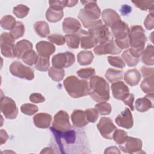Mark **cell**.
<instances>
[{"label":"cell","mask_w":154,"mask_h":154,"mask_svg":"<svg viewBox=\"0 0 154 154\" xmlns=\"http://www.w3.org/2000/svg\"><path fill=\"white\" fill-rule=\"evenodd\" d=\"M81 2L84 5V8L80 10L78 18L85 28H90L100 21L97 20L101 14L100 10L96 1H81Z\"/></svg>","instance_id":"6da1fadb"},{"label":"cell","mask_w":154,"mask_h":154,"mask_svg":"<svg viewBox=\"0 0 154 154\" xmlns=\"http://www.w3.org/2000/svg\"><path fill=\"white\" fill-rule=\"evenodd\" d=\"M89 95L96 102L107 101L109 99V87L106 80L99 76H93L90 79Z\"/></svg>","instance_id":"7a4b0ae2"},{"label":"cell","mask_w":154,"mask_h":154,"mask_svg":"<svg viewBox=\"0 0 154 154\" xmlns=\"http://www.w3.org/2000/svg\"><path fill=\"white\" fill-rule=\"evenodd\" d=\"M67 93L73 98H79L89 94L90 88L85 80L79 79L74 75L66 78L63 82Z\"/></svg>","instance_id":"3957f363"},{"label":"cell","mask_w":154,"mask_h":154,"mask_svg":"<svg viewBox=\"0 0 154 154\" xmlns=\"http://www.w3.org/2000/svg\"><path fill=\"white\" fill-rule=\"evenodd\" d=\"M112 36L115 38V43L121 49L129 48V28L126 23L120 20L114 23L111 27Z\"/></svg>","instance_id":"277c9868"},{"label":"cell","mask_w":154,"mask_h":154,"mask_svg":"<svg viewBox=\"0 0 154 154\" xmlns=\"http://www.w3.org/2000/svg\"><path fill=\"white\" fill-rule=\"evenodd\" d=\"M146 42L147 37L143 27L140 25L132 26L129 34V43L131 48L144 49Z\"/></svg>","instance_id":"5b68a950"},{"label":"cell","mask_w":154,"mask_h":154,"mask_svg":"<svg viewBox=\"0 0 154 154\" xmlns=\"http://www.w3.org/2000/svg\"><path fill=\"white\" fill-rule=\"evenodd\" d=\"M1 52L3 56L13 58L16 57V45L14 39L10 33L2 32L0 36Z\"/></svg>","instance_id":"8992f818"},{"label":"cell","mask_w":154,"mask_h":154,"mask_svg":"<svg viewBox=\"0 0 154 154\" xmlns=\"http://www.w3.org/2000/svg\"><path fill=\"white\" fill-rule=\"evenodd\" d=\"M88 32L96 39L98 43L103 44L113 40V36L109 31L108 27L100 21L88 28Z\"/></svg>","instance_id":"52a82bcc"},{"label":"cell","mask_w":154,"mask_h":154,"mask_svg":"<svg viewBox=\"0 0 154 154\" xmlns=\"http://www.w3.org/2000/svg\"><path fill=\"white\" fill-rule=\"evenodd\" d=\"M9 70L13 75L21 79L30 81L34 78V70L31 67L23 65L20 61H13L10 64Z\"/></svg>","instance_id":"ba28073f"},{"label":"cell","mask_w":154,"mask_h":154,"mask_svg":"<svg viewBox=\"0 0 154 154\" xmlns=\"http://www.w3.org/2000/svg\"><path fill=\"white\" fill-rule=\"evenodd\" d=\"M0 108L5 117L8 119H14L18 114V109L15 102L10 97H1Z\"/></svg>","instance_id":"9c48e42d"},{"label":"cell","mask_w":154,"mask_h":154,"mask_svg":"<svg viewBox=\"0 0 154 154\" xmlns=\"http://www.w3.org/2000/svg\"><path fill=\"white\" fill-rule=\"evenodd\" d=\"M75 61V57L73 54L70 52L64 53H58L53 56L52 59V66L57 69L68 68L70 67Z\"/></svg>","instance_id":"30bf717a"},{"label":"cell","mask_w":154,"mask_h":154,"mask_svg":"<svg viewBox=\"0 0 154 154\" xmlns=\"http://www.w3.org/2000/svg\"><path fill=\"white\" fill-rule=\"evenodd\" d=\"M51 128L58 132H64L71 129L69 116L65 111L60 110L56 113Z\"/></svg>","instance_id":"8fae6325"},{"label":"cell","mask_w":154,"mask_h":154,"mask_svg":"<svg viewBox=\"0 0 154 154\" xmlns=\"http://www.w3.org/2000/svg\"><path fill=\"white\" fill-rule=\"evenodd\" d=\"M97 128L100 135L105 139L111 140L116 127L109 117H102L97 124Z\"/></svg>","instance_id":"7c38bea8"},{"label":"cell","mask_w":154,"mask_h":154,"mask_svg":"<svg viewBox=\"0 0 154 154\" xmlns=\"http://www.w3.org/2000/svg\"><path fill=\"white\" fill-rule=\"evenodd\" d=\"M142 141L137 138L128 137L126 141L122 144H119L120 149L124 153H144L142 151Z\"/></svg>","instance_id":"4fadbf2b"},{"label":"cell","mask_w":154,"mask_h":154,"mask_svg":"<svg viewBox=\"0 0 154 154\" xmlns=\"http://www.w3.org/2000/svg\"><path fill=\"white\" fill-rule=\"evenodd\" d=\"M94 52L98 55L105 54H119L122 52L115 42L112 40L103 44H99L96 46L93 49Z\"/></svg>","instance_id":"5bb4252c"},{"label":"cell","mask_w":154,"mask_h":154,"mask_svg":"<svg viewBox=\"0 0 154 154\" xmlns=\"http://www.w3.org/2000/svg\"><path fill=\"white\" fill-rule=\"evenodd\" d=\"M116 124L122 128L130 129L134 125V120L132 114L130 109L126 108L123 111L117 116L115 119Z\"/></svg>","instance_id":"9a60e30c"},{"label":"cell","mask_w":154,"mask_h":154,"mask_svg":"<svg viewBox=\"0 0 154 154\" xmlns=\"http://www.w3.org/2000/svg\"><path fill=\"white\" fill-rule=\"evenodd\" d=\"M111 90L113 97L117 100H123L129 93L128 87L121 81L113 82Z\"/></svg>","instance_id":"2e32d148"},{"label":"cell","mask_w":154,"mask_h":154,"mask_svg":"<svg viewBox=\"0 0 154 154\" xmlns=\"http://www.w3.org/2000/svg\"><path fill=\"white\" fill-rule=\"evenodd\" d=\"M154 94H147L144 97L138 98L136 100L135 106L136 109L139 112H146L153 108Z\"/></svg>","instance_id":"e0dca14e"},{"label":"cell","mask_w":154,"mask_h":154,"mask_svg":"<svg viewBox=\"0 0 154 154\" xmlns=\"http://www.w3.org/2000/svg\"><path fill=\"white\" fill-rule=\"evenodd\" d=\"M63 30L67 34L78 33L81 29V25L78 20L73 17H66L63 22Z\"/></svg>","instance_id":"ac0fdd59"},{"label":"cell","mask_w":154,"mask_h":154,"mask_svg":"<svg viewBox=\"0 0 154 154\" xmlns=\"http://www.w3.org/2000/svg\"><path fill=\"white\" fill-rule=\"evenodd\" d=\"M77 34L80 38L81 46L83 49H91L98 44L96 39L88 31L81 29Z\"/></svg>","instance_id":"d6986e66"},{"label":"cell","mask_w":154,"mask_h":154,"mask_svg":"<svg viewBox=\"0 0 154 154\" xmlns=\"http://www.w3.org/2000/svg\"><path fill=\"white\" fill-rule=\"evenodd\" d=\"M71 120L74 126L76 128H82L88 123L85 111L81 109H75L71 114Z\"/></svg>","instance_id":"ffe728a7"},{"label":"cell","mask_w":154,"mask_h":154,"mask_svg":"<svg viewBox=\"0 0 154 154\" xmlns=\"http://www.w3.org/2000/svg\"><path fill=\"white\" fill-rule=\"evenodd\" d=\"M38 55L49 57L55 51V46L46 41H40L36 44L35 46Z\"/></svg>","instance_id":"44dd1931"},{"label":"cell","mask_w":154,"mask_h":154,"mask_svg":"<svg viewBox=\"0 0 154 154\" xmlns=\"http://www.w3.org/2000/svg\"><path fill=\"white\" fill-rule=\"evenodd\" d=\"M102 18L105 25L111 27L114 23L121 20L120 16L114 10L108 8L104 10L102 13Z\"/></svg>","instance_id":"7402d4cb"},{"label":"cell","mask_w":154,"mask_h":154,"mask_svg":"<svg viewBox=\"0 0 154 154\" xmlns=\"http://www.w3.org/2000/svg\"><path fill=\"white\" fill-rule=\"evenodd\" d=\"M52 116L48 113L40 112L34 116L33 122L35 126L38 128H48L52 122Z\"/></svg>","instance_id":"603a6c76"},{"label":"cell","mask_w":154,"mask_h":154,"mask_svg":"<svg viewBox=\"0 0 154 154\" xmlns=\"http://www.w3.org/2000/svg\"><path fill=\"white\" fill-rule=\"evenodd\" d=\"M141 74L136 69L128 70L124 75V80L126 83L131 87L138 84L141 79Z\"/></svg>","instance_id":"cb8c5ba5"},{"label":"cell","mask_w":154,"mask_h":154,"mask_svg":"<svg viewBox=\"0 0 154 154\" xmlns=\"http://www.w3.org/2000/svg\"><path fill=\"white\" fill-rule=\"evenodd\" d=\"M32 49V45L31 42L27 40H21L16 44V57L22 58V56L27 51Z\"/></svg>","instance_id":"d4e9b609"},{"label":"cell","mask_w":154,"mask_h":154,"mask_svg":"<svg viewBox=\"0 0 154 154\" xmlns=\"http://www.w3.org/2000/svg\"><path fill=\"white\" fill-rule=\"evenodd\" d=\"M64 13L63 10H58L49 7L46 12V19L52 23H55L60 21L63 17Z\"/></svg>","instance_id":"484cf974"},{"label":"cell","mask_w":154,"mask_h":154,"mask_svg":"<svg viewBox=\"0 0 154 154\" xmlns=\"http://www.w3.org/2000/svg\"><path fill=\"white\" fill-rule=\"evenodd\" d=\"M34 28L36 33L41 37H47L50 33L48 23L45 21H37L34 25Z\"/></svg>","instance_id":"4316f807"},{"label":"cell","mask_w":154,"mask_h":154,"mask_svg":"<svg viewBox=\"0 0 154 154\" xmlns=\"http://www.w3.org/2000/svg\"><path fill=\"white\" fill-rule=\"evenodd\" d=\"M94 58V55L91 51H82L77 55L78 62L80 65L87 66L90 64Z\"/></svg>","instance_id":"83f0119b"},{"label":"cell","mask_w":154,"mask_h":154,"mask_svg":"<svg viewBox=\"0 0 154 154\" xmlns=\"http://www.w3.org/2000/svg\"><path fill=\"white\" fill-rule=\"evenodd\" d=\"M142 61L143 63L147 66H153L154 64V49L152 45H149L144 49L142 54Z\"/></svg>","instance_id":"f1b7e54d"},{"label":"cell","mask_w":154,"mask_h":154,"mask_svg":"<svg viewBox=\"0 0 154 154\" xmlns=\"http://www.w3.org/2000/svg\"><path fill=\"white\" fill-rule=\"evenodd\" d=\"M105 76L109 82L113 83L120 81L123 79V72L122 70L109 68L106 70Z\"/></svg>","instance_id":"f546056e"},{"label":"cell","mask_w":154,"mask_h":154,"mask_svg":"<svg viewBox=\"0 0 154 154\" xmlns=\"http://www.w3.org/2000/svg\"><path fill=\"white\" fill-rule=\"evenodd\" d=\"M135 7L143 11H148L150 13H153L154 1H132Z\"/></svg>","instance_id":"4dcf8cb0"},{"label":"cell","mask_w":154,"mask_h":154,"mask_svg":"<svg viewBox=\"0 0 154 154\" xmlns=\"http://www.w3.org/2000/svg\"><path fill=\"white\" fill-rule=\"evenodd\" d=\"M15 18L11 15L4 16L1 19V27L6 30H11L16 25Z\"/></svg>","instance_id":"1f68e13d"},{"label":"cell","mask_w":154,"mask_h":154,"mask_svg":"<svg viewBox=\"0 0 154 154\" xmlns=\"http://www.w3.org/2000/svg\"><path fill=\"white\" fill-rule=\"evenodd\" d=\"M153 77L154 76L144 78L140 85V87L144 93L147 94L153 93Z\"/></svg>","instance_id":"d6a6232c"},{"label":"cell","mask_w":154,"mask_h":154,"mask_svg":"<svg viewBox=\"0 0 154 154\" xmlns=\"http://www.w3.org/2000/svg\"><path fill=\"white\" fill-rule=\"evenodd\" d=\"M48 75L53 81L59 82L63 79L65 75V72L63 69H60L52 66L49 69Z\"/></svg>","instance_id":"836d02e7"},{"label":"cell","mask_w":154,"mask_h":154,"mask_svg":"<svg viewBox=\"0 0 154 154\" xmlns=\"http://www.w3.org/2000/svg\"><path fill=\"white\" fill-rule=\"evenodd\" d=\"M49 58L38 55L37 60L35 64V68L39 71L46 72L49 69Z\"/></svg>","instance_id":"e575fe53"},{"label":"cell","mask_w":154,"mask_h":154,"mask_svg":"<svg viewBox=\"0 0 154 154\" xmlns=\"http://www.w3.org/2000/svg\"><path fill=\"white\" fill-rule=\"evenodd\" d=\"M64 37L69 48L71 49H78L79 48L80 38L77 34H66L64 35Z\"/></svg>","instance_id":"d590c367"},{"label":"cell","mask_w":154,"mask_h":154,"mask_svg":"<svg viewBox=\"0 0 154 154\" xmlns=\"http://www.w3.org/2000/svg\"><path fill=\"white\" fill-rule=\"evenodd\" d=\"M38 58V56L35 52L32 49L25 52L22 57V61L28 66L35 64Z\"/></svg>","instance_id":"8d00e7d4"},{"label":"cell","mask_w":154,"mask_h":154,"mask_svg":"<svg viewBox=\"0 0 154 154\" xmlns=\"http://www.w3.org/2000/svg\"><path fill=\"white\" fill-rule=\"evenodd\" d=\"M124 62L127 64L129 67H134L139 62V58H136L132 56L129 49L125 51L122 55Z\"/></svg>","instance_id":"74e56055"},{"label":"cell","mask_w":154,"mask_h":154,"mask_svg":"<svg viewBox=\"0 0 154 154\" xmlns=\"http://www.w3.org/2000/svg\"><path fill=\"white\" fill-rule=\"evenodd\" d=\"M25 33V27L22 22L17 21L15 26L10 31V34L15 39H17L23 35Z\"/></svg>","instance_id":"f35d334b"},{"label":"cell","mask_w":154,"mask_h":154,"mask_svg":"<svg viewBox=\"0 0 154 154\" xmlns=\"http://www.w3.org/2000/svg\"><path fill=\"white\" fill-rule=\"evenodd\" d=\"M94 108L97 109L98 112L102 116L109 114L112 109L111 105L106 101L100 102L99 103L96 104Z\"/></svg>","instance_id":"ab89813d"},{"label":"cell","mask_w":154,"mask_h":154,"mask_svg":"<svg viewBox=\"0 0 154 154\" xmlns=\"http://www.w3.org/2000/svg\"><path fill=\"white\" fill-rule=\"evenodd\" d=\"M29 11V8L23 4H19L13 8V13L18 18H23L26 17Z\"/></svg>","instance_id":"60d3db41"},{"label":"cell","mask_w":154,"mask_h":154,"mask_svg":"<svg viewBox=\"0 0 154 154\" xmlns=\"http://www.w3.org/2000/svg\"><path fill=\"white\" fill-rule=\"evenodd\" d=\"M128 133L122 129H116L112 135L114 141L118 144H123L128 138Z\"/></svg>","instance_id":"b9f144b4"},{"label":"cell","mask_w":154,"mask_h":154,"mask_svg":"<svg viewBox=\"0 0 154 154\" xmlns=\"http://www.w3.org/2000/svg\"><path fill=\"white\" fill-rule=\"evenodd\" d=\"M20 110L24 114L28 116H32L35 114L38 111V109L36 105L32 103H27L22 105L20 107Z\"/></svg>","instance_id":"7bdbcfd3"},{"label":"cell","mask_w":154,"mask_h":154,"mask_svg":"<svg viewBox=\"0 0 154 154\" xmlns=\"http://www.w3.org/2000/svg\"><path fill=\"white\" fill-rule=\"evenodd\" d=\"M76 73L78 76L81 78L88 79L94 75L95 70L91 67L81 69L76 72Z\"/></svg>","instance_id":"ee69618b"},{"label":"cell","mask_w":154,"mask_h":154,"mask_svg":"<svg viewBox=\"0 0 154 154\" xmlns=\"http://www.w3.org/2000/svg\"><path fill=\"white\" fill-rule=\"evenodd\" d=\"M108 61L111 66L120 69H123L126 66L123 60L120 57L109 56L108 57Z\"/></svg>","instance_id":"f6af8a7d"},{"label":"cell","mask_w":154,"mask_h":154,"mask_svg":"<svg viewBox=\"0 0 154 154\" xmlns=\"http://www.w3.org/2000/svg\"><path fill=\"white\" fill-rule=\"evenodd\" d=\"M48 39L52 43H55L57 45H63L65 42V37L63 35L58 34H53L48 37Z\"/></svg>","instance_id":"bcb514c9"},{"label":"cell","mask_w":154,"mask_h":154,"mask_svg":"<svg viewBox=\"0 0 154 154\" xmlns=\"http://www.w3.org/2000/svg\"><path fill=\"white\" fill-rule=\"evenodd\" d=\"M87 120L89 122L94 123L99 117V112L97 109L94 108H89L85 110Z\"/></svg>","instance_id":"7dc6e473"},{"label":"cell","mask_w":154,"mask_h":154,"mask_svg":"<svg viewBox=\"0 0 154 154\" xmlns=\"http://www.w3.org/2000/svg\"><path fill=\"white\" fill-rule=\"evenodd\" d=\"M144 25L147 30H152L154 28V19H153V13L149 14L146 17Z\"/></svg>","instance_id":"c3c4849f"},{"label":"cell","mask_w":154,"mask_h":154,"mask_svg":"<svg viewBox=\"0 0 154 154\" xmlns=\"http://www.w3.org/2000/svg\"><path fill=\"white\" fill-rule=\"evenodd\" d=\"M29 100L33 103H42L45 102V98L40 93H32L29 96Z\"/></svg>","instance_id":"681fc988"},{"label":"cell","mask_w":154,"mask_h":154,"mask_svg":"<svg viewBox=\"0 0 154 154\" xmlns=\"http://www.w3.org/2000/svg\"><path fill=\"white\" fill-rule=\"evenodd\" d=\"M134 99L135 96L133 93H129V94L122 100L123 103L130 108V109L133 111L134 109Z\"/></svg>","instance_id":"f907efd6"},{"label":"cell","mask_w":154,"mask_h":154,"mask_svg":"<svg viewBox=\"0 0 154 154\" xmlns=\"http://www.w3.org/2000/svg\"><path fill=\"white\" fill-rule=\"evenodd\" d=\"M142 75L144 78L150 77L154 76V69L153 67H149L147 66H142L141 69Z\"/></svg>","instance_id":"816d5d0a"},{"label":"cell","mask_w":154,"mask_h":154,"mask_svg":"<svg viewBox=\"0 0 154 154\" xmlns=\"http://www.w3.org/2000/svg\"><path fill=\"white\" fill-rule=\"evenodd\" d=\"M50 7L58 9V10H63L65 7L62 1H50L49 2Z\"/></svg>","instance_id":"f5cc1de1"},{"label":"cell","mask_w":154,"mask_h":154,"mask_svg":"<svg viewBox=\"0 0 154 154\" xmlns=\"http://www.w3.org/2000/svg\"><path fill=\"white\" fill-rule=\"evenodd\" d=\"M0 138L1 144H3L4 143H5L8 138V135L4 129H1L0 131Z\"/></svg>","instance_id":"db71d44e"},{"label":"cell","mask_w":154,"mask_h":154,"mask_svg":"<svg viewBox=\"0 0 154 154\" xmlns=\"http://www.w3.org/2000/svg\"><path fill=\"white\" fill-rule=\"evenodd\" d=\"M104 153H120V151L116 146H111L106 148L104 151Z\"/></svg>","instance_id":"11a10c76"},{"label":"cell","mask_w":154,"mask_h":154,"mask_svg":"<svg viewBox=\"0 0 154 154\" xmlns=\"http://www.w3.org/2000/svg\"><path fill=\"white\" fill-rule=\"evenodd\" d=\"M64 7H74L78 2V1H68V0H66V1H62Z\"/></svg>","instance_id":"9f6ffc18"},{"label":"cell","mask_w":154,"mask_h":154,"mask_svg":"<svg viewBox=\"0 0 154 154\" xmlns=\"http://www.w3.org/2000/svg\"><path fill=\"white\" fill-rule=\"evenodd\" d=\"M54 153V151L52 150V149L50 147H46V148L43 149L40 152V153Z\"/></svg>","instance_id":"6f0895ef"}]
</instances>
